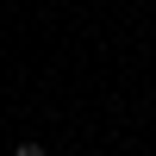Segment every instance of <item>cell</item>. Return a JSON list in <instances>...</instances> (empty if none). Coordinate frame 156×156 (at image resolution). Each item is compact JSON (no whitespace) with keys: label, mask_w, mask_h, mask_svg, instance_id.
I'll list each match as a JSON object with an SVG mask.
<instances>
[{"label":"cell","mask_w":156,"mask_h":156,"mask_svg":"<svg viewBox=\"0 0 156 156\" xmlns=\"http://www.w3.org/2000/svg\"><path fill=\"white\" fill-rule=\"evenodd\" d=\"M12 156H50V150H44V144H37V137H25V144H19V150H12Z\"/></svg>","instance_id":"obj_1"}]
</instances>
